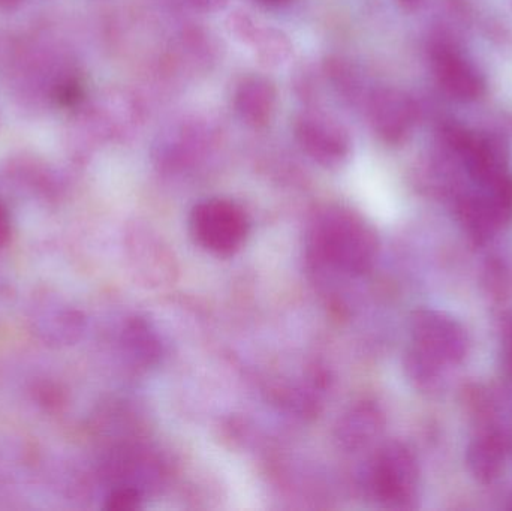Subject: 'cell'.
Instances as JSON below:
<instances>
[{
    "label": "cell",
    "instance_id": "1",
    "mask_svg": "<svg viewBox=\"0 0 512 511\" xmlns=\"http://www.w3.org/2000/svg\"><path fill=\"white\" fill-rule=\"evenodd\" d=\"M309 254L318 266L346 276H363L375 266L378 234L358 213L333 206L310 224Z\"/></svg>",
    "mask_w": 512,
    "mask_h": 511
},
{
    "label": "cell",
    "instance_id": "2",
    "mask_svg": "<svg viewBox=\"0 0 512 511\" xmlns=\"http://www.w3.org/2000/svg\"><path fill=\"white\" fill-rule=\"evenodd\" d=\"M441 140L480 188L492 185L510 173V146L501 134L477 131L450 120L442 123Z\"/></svg>",
    "mask_w": 512,
    "mask_h": 511
},
{
    "label": "cell",
    "instance_id": "3",
    "mask_svg": "<svg viewBox=\"0 0 512 511\" xmlns=\"http://www.w3.org/2000/svg\"><path fill=\"white\" fill-rule=\"evenodd\" d=\"M194 242L216 257H233L248 239L251 224L239 204L224 198L201 201L189 216Z\"/></svg>",
    "mask_w": 512,
    "mask_h": 511
},
{
    "label": "cell",
    "instance_id": "4",
    "mask_svg": "<svg viewBox=\"0 0 512 511\" xmlns=\"http://www.w3.org/2000/svg\"><path fill=\"white\" fill-rule=\"evenodd\" d=\"M420 468L405 444H385L367 468L366 485L376 501L390 509H406L417 495Z\"/></svg>",
    "mask_w": 512,
    "mask_h": 511
},
{
    "label": "cell",
    "instance_id": "5",
    "mask_svg": "<svg viewBox=\"0 0 512 511\" xmlns=\"http://www.w3.org/2000/svg\"><path fill=\"white\" fill-rule=\"evenodd\" d=\"M412 347L442 365H459L468 356L465 327L444 312L418 309L411 315Z\"/></svg>",
    "mask_w": 512,
    "mask_h": 511
},
{
    "label": "cell",
    "instance_id": "6",
    "mask_svg": "<svg viewBox=\"0 0 512 511\" xmlns=\"http://www.w3.org/2000/svg\"><path fill=\"white\" fill-rule=\"evenodd\" d=\"M432 66L442 92L460 104L480 101L487 93V78L477 63L450 39L433 45Z\"/></svg>",
    "mask_w": 512,
    "mask_h": 511
},
{
    "label": "cell",
    "instance_id": "7",
    "mask_svg": "<svg viewBox=\"0 0 512 511\" xmlns=\"http://www.w3.org/2000/svg\"><path fill=\"white\" fill-rule=\"evenodd\" d=\"M370 114L379 137L393 146L408 141L417 125V105L399 90L384 89L376 93Z\"/></svg>",
    "mask_w": 512,
    "mask_h": 511
},
{
    "label": "cell",
    "instance_id": "8",
    "mask_svg": "<svg viewBox=\"0 0 512 511\" xmlns=\"http://www.w3.org/2000/svg\"><path fill=\"white\" fill-rule=\"evenodd\" d=\"M297 137L306 152L327 167L340 164L348 155V138L327 120H301L297 125Z\"/></svg>",
    "mask_w": 512,
    "mask_h": 511
},
{
    "label": "cell",
    "instance_id": "9",
    "mask_svg": "<svg viewBox=\"0 0 512 511\" xmlns=\"http://www.w3.org/2000/svg\"><path fill=\"white\" fill-rule=\"evenodd\" d=\"M507 455L508 441L505 440L504 435L495 431H486L469 444L466 462H468L469 471L478 482L490 485L504 473Z\"/></svg>",
    "mask_w": 512,
    "mask_h": 511
},
{
    "label": "cell",
    "instance_id": "10",
    "mask_svg": "<svg viewBox=\"0 0 512 511\" xmlns=\"http://www.w3.org/2000/svg\"><path fill=\"white\" fill-rule=\"evenodd\" d=\"M456 215L466 236L477 245L489 242L496 231L502 228L489 198L483 191L460 195L457 198Z\"/></svg>",
    "mask_w": 512,
    "mask_h": 511
},
{
    "label": "cell",
    "instance_id": "11",
    "mask_svg": "<svg viewBox=\"0 0 512 511\" xmlns=\"http://www.w3.org/2000/svg\"><path fill=\"white\" fill-rule=\"evenodd\" d=\"M384 426V417L375 405L363 404L345 414L337 438L349 450L361 449L372 443Z\"/></svg>",
    "mask_w": 512,
    "mask_h": 511
},
{
    "label": "cell",
    "instance_id": "12",
    "mask_svg": "<svg viewBox=\"0 0 512 511\" xmlns=\"http://www.w3.org/2000/svg\"><path fill=\"white\" fill-rule=\"evenodd\" d=\"M276 93L262 78H249L240 86L236 96L237 110L249 125H264L273 113Z\"/></svg>",
    "mask_w": 512,
    "mask_h": 511
},
{
    "label": "cell",
    "instance_id": "13",
    "mask_svg": "<svg viewBox=\"0 0 512 511\" xmlns=\"http://www.w3.org/2000/svg\"><path fill=\"white\" fill-rule=\"evenodd\" d=\"M442 368L438 360L424 354L415 347H409L405 354V372L409 381L424 393H433L441 387Z\"/></svg>",
    "mask_w": 512,
    "mask_h": 511
},
{
    "label": "cell",
    "instance_id": "14",
    "mask_svg": "<svg viewBox=\"0 0 512 511\" xmlns=\"http://www.w3.org/2000/svg\"><path fill=\"white\" fill-rule=\"evenodd\" d=\"M484 291L493 302L504 303L512 297V269L507 261L492 257L484 264L481 275Z\"/></svg>",
    "mask_w": 512,
    "mask_h": 511
},
{
    "label": "cell",
    "instance_id": "15",
    "mask_svg": "<svg viewBox=\"0 0 512 511\" xmlns=\"http://www.w3.org/2000/svg\"><path fill=\"white\" fill-rule=\"evenodd\" d=\"M126 342H128L132 356L137 357L138 362L144 363V365H152L161 354L158 338L153 330H150L149 324L144 321H134L128 327Z\"/></svg>",
    "mask_w": 512,
    "mask_h": 511
},
{
    "label": "cell",
    "instance_id": "16",
    "mask_svg": "<svg viewBox=\"0 0 512 511\" xmlns=\"http://www.w3.org/2000/svg\"><path fill=\"white\" fill-rule=\"evenodd\" d=\"M481 191L487 195L501 227H507L512 222V176L505 174L492 185L484 186Z\"/></svg>",
    "mask_w": 512,
    "mask_h": 511
},
{
    "label": "cell",
    "instance_id": "17",
    "mask_svg": "<svg viewBox=\"0 0 512 511\" xmlns=\"http://www.w3.org/2000/svg\"><path fill=\"white\" fill-rule=\"evenodd\" d=\"M462 404L465 405L469 417L477 422H487L492 419L493 411H495L489 393L478 384H469L463 389Z\"/></svg>",
    "mask_w": 512,
    "mask_h": 511
},
{
    "label": "cell",
    "instance_id": "18",
    "mask_svg": "<svg viewBox=\"0 0 512 511\" xmlns=\"http://www.w3.org/2000/svg\"><path fill=\"white\" fill-rule=\"evenodd\" d=\"M143 503L141 492L134 486H119L108 495L105 509L116 511L138 510Z\"/></svg>",
    "mask_w": 512,
    "mask_h": 511
},
{
    "label": "cell",
    "instance_id": "19",
    "mask_svg": "<svg viewBox=\"0 0 512 511\" xmlns=\"http://www.w3.org/2000/svg\"><path fill=\"white\" fill-rule=\"evenodd\" d=\"M9 236H11V225H9L8 215L0 207V248L8 243Z\"/></svg>",
    "mask_w": 512,
    "mask_h": 511
},
{
    "label": "cell",
    "instance_id": "20",
    "mask_svg": "<svg viewBox=\"0 0 512 511\" xmlns=\"http://www.w3.org/2000/svg\"><path fill=\"white\" fill-rule=\"evenodd\" d=\"M397 3L406 11H415L423 5L424 0H397Z\"/></svg>",
    "mask_w": 512,
    "mask_h": 511
},
{
    "label": "cell",
    "instance_id": "21",
    "mask_svg": "<svg viewBox=\"0 0 512 511\" xmlns=\"http://www.w3.org/2000/svg\"><path fill=\"white\" fill-rule=\"evenodd\" d=\"M507 354L508 360H510L512 366V323L510 324V327H508L507 333Z\"/></svg>",
    "mask_w": 512,
    "mask_h": 511
},
{
    "label": "cell",
    "instance_id": "22",
    "mask_svg": "<svg viewBox=\"0 0 512 511\" xmlns=\"http://www.w3.org/2000/svg\"><path fill=\"white\" fill-rule=\"evenodd\" d=\"M259 3H264V5L268 6H277L282 5V3L288 2V0H258Z\"/></svg>",
    "mask_w": 512,
    "mask_h": 511
}]
</instances>
